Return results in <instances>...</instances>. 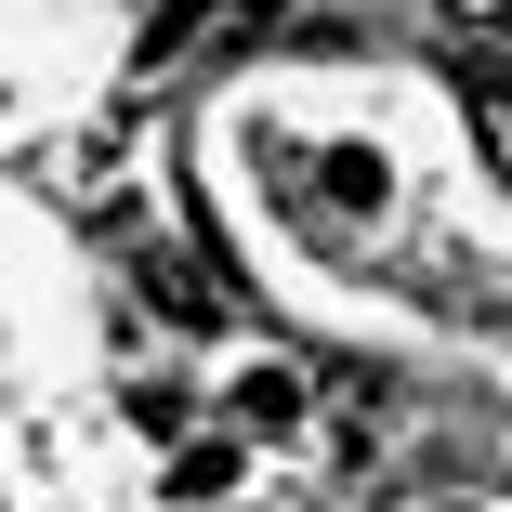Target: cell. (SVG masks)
I'll list each match as a JSON object with an SVG mask.
<instances>
[{
	"instance_id": "6da1fadb",
	"label": "cell",
	"mask_w": 512,
	"mask_h": 512,
	"mask_svg": "<svg viewBox=\"0 0 512 512\" xmlns=\"http://www.w3.org/2000/svg\"><path fill=\"white\" fill-rule=\"evenodd\" d=\"M289 14V0H158L145 14V40H132V79L158 92L171 66H211V53H250L263 27Z\"/></svg>"
},
{
	"instance_id": "7a4b0ae2",
	"label": "cell",
	"mask_w": 512,
	"mask_h": 512,
	"mask_svg": "<svg viewBox=\"0 0 512 512\" xmlns=\"http://www.w3.org/2000/svg\"><path fill=\"white\" fill-rule=\"evenodd\" d=\"M132 276H145V302H158L171 329H224V316H237V302H224V276L197 263V250H171V237H145V250H132Z\"/></svg>"
},
{
	"instance_id": "3957f363",
	"label": "cell",
	"mask_w": 512,
	"mask_h": 512,
	"mask_svg": "<svg viewBox=\"0 0 512 512\" xmlns=\"http://www.w3.org/2000/svg\"><path fill=\"white\" fill-rule=\"evenodd\" d=\"M224 407H237V434H250V447H289L302 421H316V381H302V368H250Z\"/></svg>"
},
{
	"instance_id": "277c9868",
	"label": "cell",
	"mask_w": 512,
	"mask_h": 512,
	"mask_svg": "<svg viewBox=\"0 0 512 512\" xmlns=\"http://www.w3.org/2000/svg\"><path fill=\"white\" fill-rule=\"evenodd\" d=\"M434 40L460 53V79H512V0H434Z\"/></svg>"
},
{
	"instance_id": "5b68a950",
	"label": "cell",
	"mask_w": 512,
	"mask_h": 512,
	"mask_svg": "<svg viewBox=\"0 0 512 512\" xmlns=\"http://www.w3.org/2000/svg\"><path fill=\"white\" fill-rule=\"evenodd\" d=\"M237 460H250L237 434H197V447L171 460V486H184V499H224V486H237Z\"/></svg>"
},
{
	"instance_id": "8992f818",
	"label": "cell",
	"mask_w": 512,
	"mask_h": 512,
	"mask_svg": "<svg viewBox=\"0 0 512 512\" xmlns=\"http://www.w3.org/2000/svg\"><path fill=\"white\" fill-rule=\"evenodd\" d=\"M473 145L512 171V79H473Z\"/></svg>"
}]
</instances>
